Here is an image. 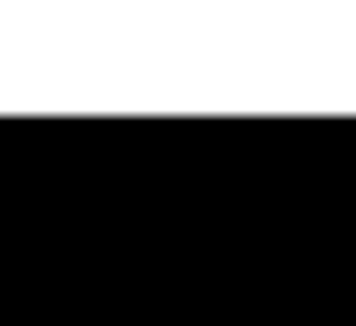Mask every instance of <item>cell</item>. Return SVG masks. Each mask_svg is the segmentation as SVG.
Segmentation results:
<instances>
[]
</instances>
